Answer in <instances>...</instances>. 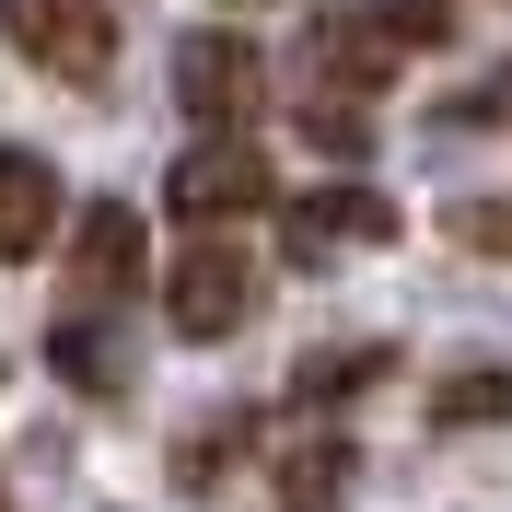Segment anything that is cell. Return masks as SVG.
I'll return each mask as SVG.
<instances>
[{
	"mask_svg": "<svg viewBox=\"0 0 512 512\" xmlns=\"http://www.w3.org/2000/svg\"><path fill=\"white\" fill-rule=\"evenodd\" d=\"M256 291H268L256 245H233V222H198V245H175V268H163V315H175V338L222 350V338H245Z\"/></svg>",
	"mask_w": 512,
	"mask_h": 512,
	"instance_id": "cell-1",
	"label": "cell"
},
{
	"mask_svg": "<svg viewBox=\"0 0 512 512\" xmlns=\"http://www.w3.org/2000/svg\"><path fill=\"white\" fill-rule=\"evenodd\" d=\"M501 94H512V82H501Z\"/></svg>",
	"mask_w": 512,
	"mask_h": 512,
	"instance_id": "cell-15",
	"label": "cell"
},
{
	"mask_svg": "<svg viewBox=\"0 0 512 512\" xmlns=\"http://www.w3.org/2000/svg\"><path fill=\"white\" fill-rule=\"evenodd\" d=\"M233 454H245V419H210L198 443H175V489H210V478L233 466Z\"/></svg>",
	"mask_w": 512,
	"mask_h": 512,
	"instance_id": "cell-13",
	"label": "cell"
},
{
	"mask_svg": "<svg viewBox=\"0 0 512 512\" xmlns=\"http://www.w3.org/2000/svg\"><path fill=\"white\" fill-rule=\"evenodd\" d=\"M0 35H12V59H35L70 94L117 82V12L105 0H0Z\"/></svg>",
	"mask_w": 512,
	"mask_h": 512,
	"instance_id": "cell-2",
	"label": "cell"
},
{
	"mask_svg": "<svg viewBox=\"0 0 512 512\" xmlns=\"http://www.w3.org/2000/svg\"><path fill=\"white\" fill-rule=\"evenodd\" d=\"M175 105H187V128H256L268 105H280V70H268L256 35L210 24V35L175 47Z\"/></svg>",
	"mask_w": 512,
	"mask_h": 512,
	"instance_id": "cell-3",
	"label": "cell"
},
{
	"mask_svg": "<svg viewBox=\"0 0 512 512\" xmlns=\"http://www.w3.org/2000/svg\"><path fill=\"white\" fill-rule=\"evenodd\" d=\"M361 24H373L384 47H443V35H454V0H373Z\"/></svg>",
	"mask_w": 512,
	"mask_h": 512,
	"instance_id": "cell-12",
	"label": "cell"
},
{
	"mask_svg": "<svg viewBox=\"0 0 512 512\" xmlns=\"http://www.w3.org/2000/svg\"><path fill=\"white\" fill-rule=\"evenodd\" d=\"M280 233L303 256H361V245H396V198L384 187H303V198H280Z\"/></svg>",
	"mask_w": 512,
	"mask_h": 512,
	"instance_id": "cell-6",
	"label": "cell"
},
{
	"mask_svg": "<svg viewBox=\"0 0 512 512\" xmlns=\"http://www.w3.org/2000/svg\"><path fill=\"white\" fill-rule=\"evenodd\" d=\"M396 373V338H350V350H315L291 361V408H338V396H361V384Z\"/></svg>",
	"mask_w": 512,
	"mask_h": 512,
	"instance_id": "cell-10",
	"label": "cell"
},
{
	"mask_svg": "<svg viewBox=\"0 0 512 512\" xmlns=\"http://www.w3.org/2000/svg\"><path fill=\"white\" fill-rule=\"evenodd\" d=\"M350 501V443L338 431H291L280 454V512H338Z\"/></svg>",
	"mask_w": 512,
	"mask_h": 512,
	"instance_id": "cell-9",
	"label": "cell"
},
{
	"mask_svg": "<svg viewBox=\"0 0 512 512\" xmlns=\"http://www.w3.org/2000/svg\"><path fill=\"white\" fill-rule=\"evenodd\" d=\"M47 233H59V163L47 152H0V268L47 256Z\"/></svg>",
	"mask_w": 512,
	"mask_h": 512,
	"instance_id": "cell-7",
	"label": "cell"
},
{
	"mask_svg": "<svg viewBox=\"0 0 512 512\" xmlns=\"http://www.w3.org/2000/svg\"><path fill=\"white\" fill-rule=\"evenodd\" d=\"M512 419V373H443L431 384V431H489Z\"/></svg>",
	"mask_w": 512,
	"mask_h": 512,
	"instance_id": "cell-11",
	"label": "cell"
},
{
	"mask_svg": "<svg viewBox=\"0 0 512 512\" xmlns=\"http://www.w3.org/2000/svg\"><path fill=\"white\" fill-rule=\"evenodd\" d=\"M454 245H478V256H512V198H466V210H454Z\"/></svg>",
	"mask_w": 512,
	"mask_h": 512,
	"instance_id": "cell-14",
	"label": "cell"
},
{
	"mask_svg": "<svg viewBox=\"0 0 512 512\" xmlns=\"http://www.w3.org/2000/svg\"><path fill=\"white\" fill-rule=\"evenodd\" d=\"M128 291H140V210L128 198H94L82 210V233H70V315H117Z\"/></svg>",
	"mask_w": 512,
	"mask_h": 512,
	"instance_id": "cell-5",
	"label": "cell"
},
{
	"mask_svg": "<svg viewBox=\"0 0 512 512\" xmlns=\"http://www.w3.org/2000/svg\"><path fill=\"white\" fill-rule=\"evenodd\" d=\"M47 373H59L70 396H128V350H117V326L59 315V326H47Z\"/></svg>",
	"mask_w": 512,
	"mask_h": 512,
	"instance_id": "cell-8",
	"label": "cell"
},
{
	"mask_svg": "<svg viewBox=\"0 0 512 512\" xmlns=\"http://www.w3.org/2000/svg\"><path fill=\"white\" fill-rule=\"evenodd\" d=\"M163 198H175V222H256V210H280V175H268V152H256L245 128H198V152H175V175H163Z\"/></svg>",
	"mask_w": 512,
	"mask_h": 512,
	"instance_id": "cell-4",
	"label": "cell"
}]
</instances>
